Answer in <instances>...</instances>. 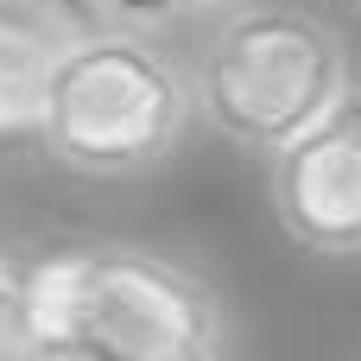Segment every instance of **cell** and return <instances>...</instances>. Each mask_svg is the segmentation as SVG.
I'll return each instance as SVG.
<instances>
[{
    "label": "cell",
    "instance_id": "obj_1",
    "mask_svg": "<svg viewBox=\"0 0 361 361\" xmlns=\"http://www.w3.org/2000/svg\"><path fill=\"white\" fill-rule=\"evenodd\" d=\"M25 324L44 361H216L235 349L228 298L190 260L140 241L32 254Z\"/></svg>",
    "mask_w": 361,
    "mask_h": 361
},
{
    "label": "cell",
    "instance_id": "obj_7",
    "mask_svg": "<svg viewBox=\"0 0 361 361\" xmlns=\"http://www.w3.org/2000/svg\"><path fill=\"white\" fill-rule=\"evenodd\" d=\"M25 273L32 254L0 241V361H25L32 355V324H25Z\"/></svg>",
    "mask_w": 361,
    "mask_h": 361
},
{
    "label": "cell",
    "instance_id": "obj_4",
    "mask_svg": "<svg viewBox=\"0 0 361 361\" xmlns=\"http://www.w3.org/2000/svg\"><path fill=\"white\" fill-rule=\"evenodd\" d=\"M279 228L317 260H361V76L286 146L267 152Z\"/></svg>",
    "mask_w": 361,
    "mask_h": 361
},
{
    "label": "cell",
    "instance_id": "obj_5",
    "mask_svg": "<svg viewBox=\"0 0 361 361\" xmlns=\"http://www.w3.org/2000/svg\"><path fill=\"white\" fill-rule=\"evenodd\" d=\"M82 19V0H0V140L38 133L51 63Z\"/></svg>",
    "mask_w": 361,
    "mask_h": 361
},
{
    "label": "cell",
    "instance_id": "obj_2",
    "mask_svg": "<svg viewBox=\"0 0 361 361\" xmlns=\"http://www.w3.org/2000/svg\"><path fill=\"white\" fill-rule=\"evenodd\" d=\"M190 127V63L165 44V32L82 19L51 63L32 140L70 178L127 184L165 171Z\"/></svg>",
    "mask_w": 361,
    "mask_h": 361
},
{
    "label": "cell",
    "instance_id": "obj_3",
    "mask_svg": "<svg viewBox=\"0 0 361 361\" xmlns=\"http://www.w3.org/2000/svg\"><path fill=\"white\" fill-rule=\"evenodd\" d=\"M355 82L349 38L292 0H228L203 19L197 57H190V95L197 121L241 146L273 152L298 127H311L343 89Z\"/></svg>",
    "mask_w": 361,
    "mask_h": 361
},
{
    "label": "cell",
    "instance_id": "obj_8",
    "mask_svg": "<svg viewBox=\"0 0 361 361\" xmlns=\"http://www.w3.org/2000/svg\"><path fill=\"white\" fill-rule=\"evenodd\" d=\"M355 6H361V0H355Z\"/></svg>",
    "mask_w": 361,
    "mask_h": 361
},
{
    "label": "cell",
    "instance_id": "obj_6",
    "mask_svg": "<svg viewBox=\"0 0 361 361\" xmlns=\"http://www.w3.org/2000/svg\"><path fill=\"white\" fill-rule=\"evenodd\" d=\"M89 19H108V25H140V32H178V25H197L209 13H222L228 0H82Z\"/></svg>",
    "mask_w": 361,
    "mask_h": 361
}]
</instances>
